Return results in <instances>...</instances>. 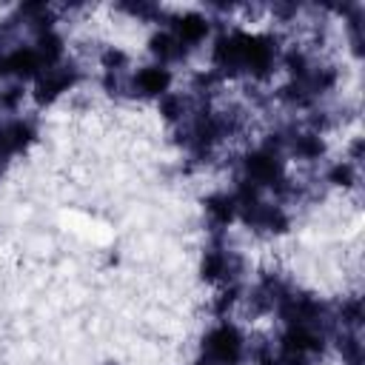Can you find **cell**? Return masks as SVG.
<instances>
[{"label":"cell","instance_id":"obj_8","mask_svg":"<svg viewBox=\"0 0 365 365\" xmlns=\"http://www.w3.org/2000/svg\"><path fill=\"white\" fill-rule=\"evenodd\" d=\"M103 63H106V68L125 66V54H120V51H106V54H103Z\"/></svg>","mask_w":365,"mask_h":365},{"label":"cell","instance_id":"obj_4","mask_svg":"<svg viewBox=\"0 0 365 365\" xmlns=\"http://www.w3.org/2000/svg\"><path fill=\"white\" fill-rule=\"evenodd\" d=\"M148 46H151V54H154L157 60H163V63L180 60V57L185 54V48H188V46H182V43H180L168 29H165V31H160V34H154Z\"/></svg>","mask_w":365,"mask_h":365},{"label":"cell","instance_id":"obj_1","mask_svg":"<svg viewBox=\"0 0 365 365\" xmlns=\"http://www.w3.org/2000/svg\"><path fill=\"white\" fill-rule=\"evenodd\" d=\"M242 356V336L231 325H217L202 342V359L208 365H237Z\"/></svg>","mask_w":365,"mask_h":365},{"label":"cell","instance_id":"obj_3","mask_svg":"<svg viewBox=\"0 0 365 365\" xmlns=\"http://www.w3.org/2000/svg\"><path fill=\"white\" fill-rule=\"evenodd\" d=\"M131 86L137 88V94L157 97V94H165V91H168L171 74H168L163 66H148V68H140V71L131 77Z\"/></svg>","mask_w":365,"mask_h":365},{"label":"cell","instance_id":"obj_5","mask_svg":"<svg viewBox=\"0 0 365 365\" xmlns=\"http://www.w3.org/2000/svg\"><path fill=\"white\" fill-rule=\"evenodd\" d=\"M74 83L71 71H57V68H46V77L37 80V97L40 100H51L60 91H68V86Z\"/></svg>","mask_w":365,"mask_h":365},{"label":"cell","instance_id":"obj_2","mask_svg":"<svg viewBox=\"0 0 365 365\" xmlns=\"http://www.w3.org/2000/svg\"><path fill=\"white\" fill-rule=\"evenodd\" d=\"M34 140V125L26 120H11L0 125V157H11L23 151Z\"/></svg>","mask_w":365,"mask_h":365},{"label":"cell","instance_id":"obj_6","mask_svg":"<svg viewBox=\"0 0 365 365\" xmlns=\"http://www.w3.org/2000/svg\"><path fill=\"white\" fill-rule=\"evenodd\" d=\"M205 208L217 222H228L237 214V200H234V194H214V197H208Z\"/></svg>","mask_w":365,"mask_h":365},{"label":"cell","instance_id":"obj_7","mask_svg":"<svg viewBox=\"0 0 365 365\" xmlns=\"http://www.w3.org/2000/svg\"><path fill=\"white\" fill-rule=\"evenodd\" d=\"M294 151L297 154H302V157H317V154H322V140L317 137V134H299V137H294Z\"/></svg>","mask_w":365,"mask_h":365}]
</instances>
